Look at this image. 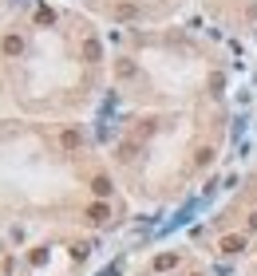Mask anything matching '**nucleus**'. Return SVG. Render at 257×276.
I'll return each instance as SVG.
<instances>
[{
  "label": "nucleus",
  "mask_w": 257,
  "mask_h": 276,
  "mask_svg": "<svg viewBox=\"0 0 257 276\" xmlns=\"http://www.w3.org/2000/svg\"><path fill=\"white\" fill-rule=\"evenodd\" d=\"M20 52H24V40H20L16 32H8V36L0 40V56H4V59H16Z\"/></svg>",
  "instance_id": "f257e3e1"
},
{
  "label": "nucleus",
  "mask_w": 257,
  "mask_h": 276,
  "mask_svg": "<svg viewBox=\"0 0 257 276\" xmlns=\"http://www.w3.org/2000/svg\"><path fill=\"white\" fill-rule=\"evenodd\" d=\"M79 56H83V63H99V59H103V44H99L95 36H87L83 47H79Z\"/></svg>",
  "instance_id": "f03ea898"
},
{
  "label": "nucleus",
  "mask_w": 257,
  "mask_h": 276,
  "mask_svg": "<svg viewBox=\"0 0 257 276\" xmlns=\"http://www.w3.org/2000/svg\"><path fill=\"white\" fill-rule=\"evenodd\" d=\"M107 217H111V205H107V202H95V205H87V221H91V225H103Z\"/></svg>",
  "instance_id": "7ed1b4c3"
},
{
  "label": "nucleus",
  "mask_w": 257,
  "mask_h": 276,
  "mask_svg": "<svg viewBox=\"0 0 257 276\" xmlns=\"http://www.w3.org/2000/svg\"><path fill=\"white\" fill-rule=\"evenodd\" d=\"M222 253H229V257H233V253H245V237H242V233L222 237Z\"/></svg>",
  "instance_id": "20e7f679"
},
{
  "label": "nucleus",
  "mask_w": 257,
  "mask_h": 276,
  "mask_svg": "<svg viewBox=\"0 0 257 276\" xmlns=\"http://www.w3.org/2000/svg\"><path fill=\"white\" fill-rule=\"evenodd\" d=\"M91 193H95V197H99V202H107V197H111V178H91Z\"/></svg>",
  "instance_id": "39448f33"
},
{
  "label": "nucleus",
  "mask_w": 257,
  "mask_h": 276,
  "mask_svg": "<svg viewBox=\"0 0 257 276\" xmlns=\"http://www.w3.org/2000/svg\"><path fill=\"white\" fill-rule=\"evenodd\" d=\"M111 16H115V20H135V16H138V4L123 0V4H115V8H111Z\"/></svg>",
  "instance_id": "423d86ee"
},
{
  "label": "nucleus",
  "mask_w": 257,
  "mask_h": 276,
  "mask_svg": "<svg viewBox=\"0 0 257 276\" xmlns=\"http://www.w3.org/2000/svg\"><path fill=\"white\" fill-rule=\"evenodd\" d=\"M174 264H178V253H158L154 257V272H170Z\"/></svg>",
  "instance_id": "0eeeda50"
},
{
  "label": "nucleus",
  "mask_w": 257,
  "mask_h": 276,
  "mask_svg": "<svg viewBox=\"0 0 257 276\" xmlns=\"http://www.w3.org/2000/svg\"><path fill=\"white\" fill-rule=\"evenodd\" d=\"M115 75H119V79H135L138 63H135V59H119V63H115Z\"/></svg>",
  "instance_id": "6e6552de"
},
{
  "label": "nucleus",
  "mask_w": 257,
  "mask_h": 276,
  "mask_svg": "<svg viewBox=\"0 0 257 276\" xmlns=\"http://www.w3.org/2000/svg\"><path fill=\"white\" fill-rule=\"evenodd\" d=\"M154 131H158V122H154V118H138V127H135V138H151Z\"/></svg>",
  "instance_id": "1a4fd4ad"
},
{
  "label": "nucleus",
  "mask_w": 257,
  "mask_h": 276,
  "mask_svg": "<svg viewBox=\"0 0 257 276\" xmlns=\"http://www.w3.org/2000/svg\"><path fill=\"white\" fill-rule=\"evenodd\" d=\"M60 146H63V150H79V131H63L60 134Z\"/></svg>",
  "instance_id": "9d476101"
},
{
  "label": "nucleus",
  "mask_w": 257,
  "mask_h": 276,
  "mask_svg": "<svg viewBox=\"0 0 257 276\" xmlns=\"http://www.w3.org/2000/svg\"><path fill=\"white\" fill-rule=\"evenodd\" d=\"M135 154H138V142H123L119 146V162H131Z\"/></svg>",
  "instance_id": "9b49d317"
},
{
  "label": "nucleus",
  "mask_w": 257,
  "mask_h": 276,
  "mask_svg": "<svg viewBox=\"0 0 257 276\" xmlns=\"http://www.w3.org/2000/svg\"><path fill=\"white\" fill-rule=\"evenodd\" d=\"M206 162H214V150H210V146H202V150L194 154V166H206Z\"/></svg>",
  "instance_id": "f8f14e48"
},
{
  "label": "nucleus",
  "mask_w": 257,
  "mask_h": 276,
  "mask_svg": "<svg viewBox=\"0 0 257 276\" xmlns=\"http://www.w3.org/2000/svg\"><path fill=\"white\" fill-rule=\"evenodd\" d=\"M52 20H56L52 8H36V24H52Z\"/></svg>",
  "instance_id": "ddd939ff"
},
{
  "label": "nucleus",
  "mask_w": 257,
  "mask_h": 276,
  "mask_svg": "<svg viewBox=\"0 0 257 276\" xmlns=\"http://www.w3.org/2000/svg\"><path fill=\"white\" fill-rule=\"evenodd\" d=\"M245 225H249V233H257V209L249 213V221H245Z\"/></svg>",
  "instance_id": "4468645a"
}]
</instances>
